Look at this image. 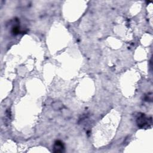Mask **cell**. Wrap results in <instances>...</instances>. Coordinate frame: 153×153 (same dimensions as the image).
<instances>
[{
	"label": "cell",
	"instance_id": "obj_1",
	"mask_svg": "<svg viewBox=\"0 0 153 153\" xmlns=\"http://www.w3.org/2000/svg\"><path fill=\"white\" fill-rule=\"evenodd\" d=\"M64 150V146L62 142L58 141L55 143L53 151L55 152H63Z\"/></svg>",
	"mask_w": 153,
	"mask_h": 153
}]
</instances>
